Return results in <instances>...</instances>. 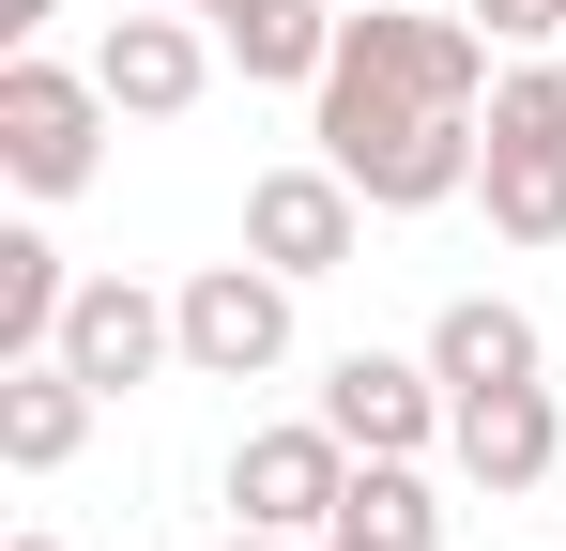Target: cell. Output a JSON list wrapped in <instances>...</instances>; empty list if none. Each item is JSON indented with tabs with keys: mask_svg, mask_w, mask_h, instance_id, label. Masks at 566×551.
<instances>
[{
	"mask_svg": "<svg viewBox=\"0 0 566 551\" xmlns=\"http://www.w3.org/2000/svg\"><path fill=\"white\" fill-rule=\"evenodd\" d=\"M505 46L474 15H413V0H353L337 62L306 92V138L368 184V215H444L474 199V123H490Z\"/></svg>",
	"mask_w": 566,
	"mask_h": 551,
	"instance_id": "cell-1",
	"label": "cell"
},
{
	"mask_svg": "<svg viewBox=\"0 0 566 551\" xmlns=\"http://www.w3.org/2000/svg\"><path fill=\"white\" fill-rule=\"evenodd\" d=\"M474 199L505 246H566V62H505L474 123Z\"/></svg>",
	"mask_w": 566,
	"mask_h": 551,
	"instance_id": "cell-2",
	"label": "cell"
},
{
	"mask_svg": "<svg viewBox=\"0 0 566 551\" xmlns=\"http://www.w3.org/2000/svg\"><path fill=\"white\" fill-rule=\"evenodd\" d=\"M107 77L93 62H46V46H0V184L15 199H77L107 169Z\"/></svg>",
	"mask_w": 566,
	"mask_h": 551,
	"instance_id": "cell-3",
	"label": "cell"
},
{
	"mask_svg": "<svg viewBox=\"0 0 566 551\" xmlns=\"http://www.w3.org/2000/svg\"><path fill=\"white\" fill-rule=\"evenodd\" d=\"M353 246H368V184L337 169V154H291V169L245 184V261H276L291 291L353 276Z\"/></svg>",
	"mask_w": 566,
	"mask_h": 551,
	"instance_id": "cell-4",
	"label": "cell"
},
{
	"mask_svg": "<svg viewBox=\"0 0 566 551\" xmlns=\"http://www.w3.org/2000/svg\"><path fill=\"white\" fill-rule=\"evenodd\" d=\"M169 322H185L199 383H276L291 367V276L276 261H199L185 291H169Z\"/></svg>",
	"mask_w": 566,
	"mask_h": 551,
	"instance_id": "cell-5",
	"label": "cell"
},
{
	"mask_svg": "<svg viewBox=\"0 0 566 551\" xmlns=\"http://www.w3.org/2000/svg\"><path fill=\"white\" fill-rule=\"evenodd\" d=\"M214 62H230V46L199 31L185 0H123V15H107V46H93V77H107L123 123H185L199 92H214Z\"/></svg>",
	"mask_w": 566,
	"mask_h": 551,
	"instance_id": "cell-6",
	"label": "cell"
},
{
	"mask_svg": "<svg viewBox=\"0 0 566 551\" xmlns=\"http://www.w3.org/2000/svg\"><path fill=\"white\" fill-rule=\"evenodd\" d=\"M337 490H353V445H337L322 414H276V429L230 445V521H261V537H322Z\"/></svg>",
	"mask_w": 566,
	"mask_h": 551,
	"instance_id": "cell-7",
	"label": "cell"
},
{
	"mask_svg": "<svg viewBox=\"0 0 566 551\" xmlns=\"http://www.w3.org/2000/svg\"><path fill=\"white\" fill-rule=\"evenodd\" d=\"M444 414H460V398H444L429 353H337V367H322V429H337L353 459H429Z\"/></svg>",
	"mask_w": 566,
	"mask_h": 551,
	"instance_id": "cell-8",
	"label": "cell"
},
{
	"mask_svg": "<svg viewBox=\"0 0 566 551\" xmlns=\"http://www.w3.org/2000/svg\"><path fill=\"white\" fill-rule=\"evenodd\" d=\"M444 459H460L490 506L566 490V398H552V383H474L460 414H444Z\"/></svg>",
	"mask_w": 566,
	"mask_h": 551,
	"instance_id": "cell-9",
	"label": "cell"
},
{
	"mask_svg": "<svg viewBox=\"0 0 566 551\" xmlns=\"http://www.w3.org/2000/svg\"><path fill=\"white\" fill-rule=\"evenodd\" d=\"M62 367H77V383H107V398H138L154 367H185L169 291H138V276H77V306H62Z\"/></svg>",
	"mask_w": 566,
	"mask_h": 551,
	"instance_id": "cell-10",
	"label": "cell"
},
{
	"mask_svg": "<svg viewBox=\"0 0 566 551\" xmlns=\"http://www.w3.org/2000/svg\"><path fill=\"white\" fill-rule=\"evenodd\" d=\"M93 414H107V383H77L62 353L0 367V459H15V475H62V459L93 445Z\"/></svg>",
	"mask_w": 566,
	"mask_h": 551,
	"instance_id": "cell-11",
	"label": "cell"
},
{
	"mask_svg": "<svg viewBox=\"0 0 566 551\" xmlns=\"http://www.w3.org/2000/svg\"><path fill=\"white\" fill-rule=\"evenodd\" d=\"M214 46H230V77H261V92H322L337 0H214Z\"/></svg>",
	"mask_w": 566,
	"mask_h": 551,
	"instance_id": "cell-12",
	"label": "cell"
},
{
	"mask_svg": "<svg viewBox=\"0 0 566 551\" xmlns=\"http://www.w3.org/2000/svg\"><path fill=\"white\" fill-rule=\"evenodd\" d=\"M429 367H444V398H474V383H536V306L460 291V306L429 322Z\"/></svg>",
	"mask_w": 566,
	"mask_h": 551,
	"instance_id": "cell-13",
	"label": "cell"
},
{
	"mask_svg": "<svg viewBox=\"0 0 566 551\" xmlns=\"http://www.w3.org/2000/svg\"><path fill=\"white\" fill-rule=\"evenodd\" d=\"M322 537H368V551H444V490H429V459H353V490H337V521Z\"/></svg>",
	"mask_w": 566,
	"mask_h": 551,
	"instance_id": "cell-14",
	"label": "cell"
},
{
	"mask_svg": "<svg viewBox=\"0 0 566 551\" xmlns=\"http://www.w3.org/2000/svg\"><path fill=\"white\" fill-rule=\"evenodd\" d=\"M62 306H77V261L15 215V230H0V367H15V353H62Z\"/></svg>",
	"mask_w": 566,
	"mask_h": 551,
	"instance_id": "cell-15",
	"label": "cell"
},
{
	"mask_svg": "<svg viewBox=\"0 0 566 551\" xmlns=\"http://www.w3.org/2000/svg\"><path fill=\"white\" fill-rule=\"evenodd\" d=\"M460 15L505 46V62H552V46H566V0H460Z\"/></svg>",
	"mask_w": 566,
	"mask_h": 551,
	"instance_id": "cell-16",
	"label": "cell"
},
{
	"mask_svg": "<svg viewBox=\"0 0 566 551\" xmlns=\"http://www.w3.org/2000/svg\"><path fill=\"white\" fill-rule=\"evenodd\" d=\"M46 15H62V0H0V46H46Z\"/></svg>",
	"mask_w": 566,
	"mask_h": 551,
	"instance_id": "cell-17",
	"label": "cell"
},
{
	"mask_svg": "<svg viewBox=\"0 0 566 551\" xmlns=\"http://www.w3.org/2000/svg\"><path fill=\"white\" fill-rule=\"evenodd\" d=\"M214 551H306V537H261V521H230V537H214Z\"/></svg>",
	"mask_w": 566,
	"mask_h": 551,
	"instance_id": "cell-18",
	"label": "cell"
},
{
	"mask_svg": "<svg viewBox=\"0 0 566 551\" xmlns=\"http://www.w3.org/2000/svg\"><path fill=\"white\" fill-rule=\"evenodd\" d=\"M306 551H368V537H306Z\"/></svg>",
	"mask_w": 566,
	"mask_h": 551,
	"instance_id": "cell-19",
	"label": "cell"
},
{
	"mask_svg": "<svg viewBox=\"0 0 566 551\" xmlns=\"http://www.w3.org/2000/svg\"><path fill=\"white\" fill-rule=\"evenodd\" d=\"M15 551H62V537H15Z\"/></svg>",
	"mask_w": 566,
	"mask_h": 551,
	"instance_id": "cell-20",
	"label": "cell"
},
{
	"mask_svg": "<svg viewBox=\"0 0 566 551\" xmlns=\"http://www.w3.org/2000/svg\"><path fill=\"white\" fill-rule=\"evenodd\" d=\"M185 15H214V0H185Z\"/></svg>",
	"mask_w": 566,
	"mask_h": 551,
	"instance_id": "cell-21",
	"label": "cell"
},
{
	"mask_svg": "<svg viewBox=\"0 0 566 551\" xmlns=\"http://www.w3.org/2000/svg\"><path fill=\"white\" fill-rule=\"evenodd\" d=\"M552 62H566V46H552Z\"/></svg>",
	"mask_w": 566,
	"mask_h": 551,
	"instance_id": "cell-22",
	"label": "cell"
}]
</instances>
